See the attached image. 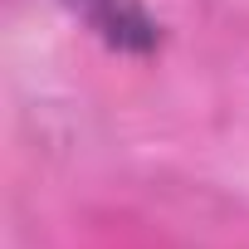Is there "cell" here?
I'll list each match as a JSON object with an SVG mask.
<instances>
[{
	"label": "cell",
	"mask_w": 249,
	"mask_h": 249,
	"mask_svg": "<svg viewBox=\"0 0 249 249\" xmlns=\"http://www.w3.org/2000/svg\"><path fill=\"white\" fill-rule=\"evenodd\" d=\"M83 5H88V20L107 39H117V44H152V25L132 5H122V0H83Z\"/></svg>",
	"instance_id": "1"
}]
</instances>
